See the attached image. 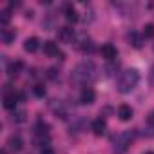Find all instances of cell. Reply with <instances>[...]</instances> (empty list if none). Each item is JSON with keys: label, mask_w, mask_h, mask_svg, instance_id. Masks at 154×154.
Listing matches in <instances>:
<instances>
[{"label": "cell", "mask_w": 154, "mask_h": 154, "mask_svg": "<svg viewBox=\"0 0 154 154\" xmlns=\"http://www.w3.org/2000/svg\"><path fill=\"white\" fill-rule=\"evenodd\" d=\"M94 78H96V65L91 60H85V62L78 63L71 72V82L78 84V85H84V87H89V84Z\"/></svg>", "instance_id": "1"}, {"label": "cell", "mask_w": 154, "mask_h": 154, "mask_svg": "<svg viewBox=\"0 0 154 154\" xmlns=\"http://www.w3.org/2000/svg\"><path fill=\"white\" fill-rule=\"evenodd\" d=\"M140 82V72L136 69H127L120 74V78H118V93L122 94H129L134 91V87L138 85Z\"/></svg>", "instance_id": "2"}, {"label": "cell", "mask_w": 154, "mask_h": 154, "mask_svg": "<svg viewBox=\"0 0 154 154\" xmlns=\"http://www.w3.org/2000/svg\"><path fill=\"white\" fill-rule=\"evenodd\" d=\"M134 136H136L134 131H127V132L116 136V140H114V154H122V152H125V150L129 149L131 141L134 140Z\"/></svg>", "instance_id": "3"}, {"label": "cell", "mask_w": 154, "mask_h": 154, "mask_svg": "<svg viewBox=\"0 0 154 154\" xmlns=\"http://www.w3.org/2000/svg\"><path fill=\"white\" fill-rule=\"evenodd\" d=\"M17 103H18V94L11 89V85H6L4 87V109L17 111Z\"/></svg>", "instance_id": "4"}, {"label": "cell", "mask_w": 154, "mask_h": 154, "mask_svg": "<svg viewBox=\"0 0 154 154\" xmlns=\"http://www.w3.org/2000/svg\"><path fill=\"white\" fill-rule=\"evenodd\" d=\"M44 53H45L49 58H60V60H63V53H62V49H60L58 44H54L53 40L44 42Z\"/></svg>", "instance_id": "5"}, {"label": "cell", "mask_w": 154, "mask_h": 154, "mask_svg": "<svg viewBox=\"0 0 154 154\" xmlns=\"http://www.w3.org/2000/svg\"><path fill=\"white\" fill-rule=\"evenodd\" d=\"M100 53H102V56H103L107 62H114L116 56H118V49H116V45H112V44H103L102 49H100Z\"/></svg>", "instance_id": "6"}, {"label": "cell", "mask_w": 154, "mask_h": 154, "mask_svg": "<svg viewBox=\"0 0 154 154\" xmlns=\"http://www.w3.org/2000/svg\"><path fill=\"white\" fill-rule=\"evenodd\" d=\"M94 100H96V93H94V89H91V87H84L82 93H80V102H82L84 105H91V103H94Z\"/></svg>", "instance_id": "7"}, {"label": "cell", "mask_w": 154, "mask_h": 154, "mask_svg": "<svg viewBox=\"0 0 154 154\" xmlns=\"http://www.w3.org/2000/svg\"><path fill=\"white\" fill-rule=\"evenodd\" d=\"M116 114H118V118H120L122 122H129V120L132 118V114H134V111H132V107H131V105H127V103H123V105H120V107H118V111H116Z\"/></svg>", "instance_id": "8"}, {"label": "cell", "mask_w": 154, "mask_h": 154, "mask_svg": "<svg viewBox=\"0 0 154 154\" xmlns=\"http://www.w3.org/2000/svg\"><path fill=\"white\" fill-rule=\"evenodd\" d=\"M22 147H24V140H22L18 134H17V136H11V138L8 140V150H11V152H20Z\"/></svg>", "instance_id": "9"}, {"label": "cell", "mask_w": 154, "mask_h": 154, "mask_svg": "<svg viewBox=\"0 0 154 154\" xmlns=\"http://www.w3.org/2000/svg\"><path fill=\"white\" fill-rule=\"evenodd\" d=\"M22 67H24V63H22L20 60L9 62L8 67H6V72H8V76H11V78H17V76L20 74V71H22Z\"/></svg>", "instance_id": "10"}, {"label": "cell", "mask_w": 154, "mask_h": 154, "mask_svg": "<svg viewBox=\"0 0 154 154\" xmlns=\"http://www.w3.org/2000/svg\"><path fill=\"white\" fill-rule=\"evenodd\" d=\"M105 129H107V123H105L103 118H96V120H93V123H91V131H93L96 136L105 134Z\"/></svg>", "instance_id": "11"}, {"label": "cell", "mask_w": 154, "mask_h": 154, "mask_svg": "<svg viewBox=\"0 0 154 154\" xmlns=\"http://www.w3.org/2000/svg\"><path fill=\"white\" fill-rule=\"evenodd\" d=\"M58 38L62 42H72L74 40V31L71 27H60L58 29Z\"/></svg>", "instance_id": "12"}, {"label": "cell", "mask_w": 154, "mask_h": 154, "mask_svg": "<svg viewBox=\"0 0 154 154\" xmlns=\"http://www.w3.org/2000/svg\"><path fill=\"white\" fill-rule=\"evenodd\" d=\"M63 17H65L67 22H72V24H74V22H78V18H80L78 13H76V9H74L72 6H69V4L63 8Z\"/></svg>", "instance_id": "13"}, {"label": "cell", "mask_w": 154, "mask_h": 154, "mask_svg": "<svg viewBox=\"0 0 154 154\" xmlns=\"http://www.w3.org/2000/svg\"><path fill=\"white\" fill-rule=\"evenodd\" d=\"M127 40H129V44H131L134 49H140V47L143 45V40H145V38H143V35H138V33L132 31V33L127 36Z\"/></svg>", "instance_id": "14"}, {"label": "cell", "mask_w": 154, "mask_h": 154, "mask_svg": "<svg viewBox=\"0 0 154 154\" xmlns=\"http://www.w3.org/2000/svg\"><path fill=\"white\" fill-rule=\"evenodd\" d=\"M38 47H40V40L36 36H31V38H27L24 42V49L27 53H35V51H38Z\"/></svg>", "instance_id": "15"}, {"label": "cell", "mask_w": 154, "mask_h": 154, "mask_svg": "<svg viewBox=\"0 0 154 154\" xmlns=\"http://www.w3.org/2000/svg\"><path fill=\"white\" fill-rule=\"evenodd\" d=\"M15 36H17L15 29H8V27H6V29H2V33H0V38H2V42H4V44H8V45L15 40Z\"/></svg>", "instance_id": "16"}, {"label": "cell", "mask_w": 154, "mask_h": 154, "mask_svg": "<svg viewBox=\"0 0 154 154\" xmlns=\"http://www.w3.org/2000/svg\"><path fill=\"white\" fill-rule=\"evenodd\" d=\"M85 129V120L84 118H74V122L71 123V132H82Z\"/></svg>", "instance_id": "17"}, {"label": "cell", "mask_w": 154, "mask_h": 154, "mask_svg": "<svg viewBox=\"0 0 154 154\" xmlns=\"http://www.w3.org/2000/svg\"><path fill=\"white\" fill-rule=\"evenodd\" d=\"M9 20H11L9 9H2V11H0V26L6 29V27H8V24H9Z\"/></svg>", "instance_id": "18"}, {"label": "cell", "mask_w": 154, "mask_h": 154, "mask_svg": "<svg viewBox=\"0 0 154 154\" xmlns=\"http://www.w3.org/2000/svg\"><path fill=\"white\" fill-rule=\"evenodd\" d=\"M26 111H13V114H11V120L15 122V123H24L26 122Z\"/></svg>", "instance_id": "19"}, {"label": "cell", "mask_w": 154, "mask_h": 154, "mask_svg": "<svg viewBox=\"0 0 154 154\" xmlns=\"http://www.w3.org/2000/svg\"><path fill=\"white\" fill-rule=\"evenodd\" d=\"M141 35H143V38H154V24H145Z\"/></svg>", "instance_id": "20"}, {"label": "cell", "mask_w": 154, "mask_h": 154, "mask_svg": "<svg viewBox=\"0 0 154 154\" xmlns=\"http://www.w3.org/2000/svg\"><path fill=\"white\" fill-rule=\"evenodd\" d=\"M33 94H35L36 98H44V96H45V87H44L42 84H36V85L33 87Z\"/></svg>", "instance_id": "21"}, {"label": "cell", "mask_w": 154, "mask_h": 154, "mask_svg": "<svg viewBox=\"0 0 154 154\" xmlns=\"http://www.w3.org/2000/svg\"><path fill=\"white\" fill-rule=\"evenodd\" d=\"M45 76H47L49 80H56V78H58V69H56V67H49L47 72H45Z\"/></svg>", "instance_id": "22"}, {"label": "cell", "mask_w": 154, "mask_h": 154, "mask_svg": "<svg viewBox=\"0 0 154 154\" xmlns=\"http://www.w3.org/2000/svg\"><path fill=\"white\" fill-rule=\"evenodd\" d=\"M116 71H118V62H116V63H109V65L105 67V74H107V76H112Z\"/></svg>", "instance_id": "23"}, {"label": "cell", "mask_w": 154, "mask_h": 154, "mask_svg": "<svg viewBox=\"0 0 154 154\" xmlns=\"http://www.w3.org/2000/svg\"><path fill=\"white\" fill-rule=\"evenodd\" d=\"M141 134H143V136H147V138H152V136H154V125L147 127V129H145V131H143Z\"/></svg>", "instance_id": "24"}, {"label": "cell", "mask_w": 154, "mask_h": 154, "mask_svg": "<svg viewBox=\"0 0 154 154\" xmlns=\"http://www.w3.org/2000/svg\"><path fill=\"white\" fill-rule=\"evenodd\" d=\"M40 154H56V152H54L51 147H47V149H42V152H40Z\"/></svg>", "instance_id": "25"}, {"label": "cell", "mask_w": 154, "mask_h": 154, "mask_svg": "<svg viewBox=\"0 0 154 154\" xmlns=\"http://www.w3.org/2000/svg\"><path fill=\"white\" fill-rule=\"evenodd\" d=\"M147 122H149V125H154V111L149 114V118H147Z\"/></svg>", "instance_id": "26"}, {"label": "cell", "mask_w": 154, "mask_h": 154, "mask_svg": "<svg viewBox=\"0 0 154 154\" xmlns=\"http://www.w3.org/2000/svg\"><path fill=\"white\" fill-rule=\"evenodd\" d=\"M0 154H8V149H2V152H0Z\"/></svg>", "instance_id": "27"}, {"label": "cell", "mask_w": 154, "mask_h": 154, "mask_svg": "<svg viewBox=\"0 0 154 154\" xmlns=\"http://www.w3.org/2000/svg\"><path fill=\"white\" fill-rule=\"evenodd\" d=\"M143 154H154V152H152V150H147V152H143Z\"/></svg>", "instance_id": "28"}, {"label": "cell", "mask_w": 154, "mask_h": 154, "mask_svg": "<svg viewBox=\"0 0 154 154\" xmlns=\"http://www.w3.org/2000/svg\"><path fill=\"white\" fill-rule=\"evenodd\" d=\"M150 74H152V78H154V67H152V71H150Z\"/></svg>", "instance_id": "29"}]
</instances>
